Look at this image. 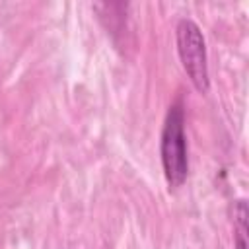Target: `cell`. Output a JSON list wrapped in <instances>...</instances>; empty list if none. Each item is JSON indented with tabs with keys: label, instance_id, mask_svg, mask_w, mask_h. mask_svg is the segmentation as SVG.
<instances>
[{
	"label": "cell",
	"instance_id": "2",
	"mask_svg": "<svg viewBox=\"0 0 249 249\" xmlns=\"http://www.w3.org/2000/svg\"><path fill=\"white\" fill-rule=\"evenodd\" d=\"M175 41L187 76L200 93H206L210 89L208 56H206V41L198 23L189 18L179 19L175 27Z\"/></svg>",
	"mask_w": 249,
	"mask_h": 249
},
{
	"label": "cell",
	"instance_id": "3",
	"mask_svg": "<svg viewBox=\"0 0 249 249\" xmlns=\"http://www.w3.org/2000/svg\"><path fill=\"white\" fill-rule=\"evenodd\" d=\"M247 202L245 200H237L233 204V249H249V241H247V233H249V226H247Z\"/></svg>",
	"mask_w": 249,
	"mask_h": 249
},
{
	"label": "cell",
	"instance_id": "1",
	"mask_svg": "<svg viewBox=\"0 0 249 249\" xmlns=\"http://www.w3.org/2000/svg\"><path fill=\"white\" fill-rule=\"evenodd\" d=\"M160 156L165 181L169 189H179L189 175V148H187V134H185V103L183 97L169 105L161 138H160Z\"/></svg>",
	"mask_w": 249,
	"mask_h": 249
}]
</instances>
